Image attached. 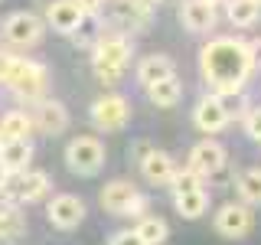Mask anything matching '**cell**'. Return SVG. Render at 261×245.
Segmentation results:
<instances>
[{"label": "cell", "mask_w": 261, "mask_h": 245, "mask_svg": "<svg viewBox=\"0 0 261 245\" xmlns=\"http://www.w3.org/2000/svg\"><path fill=\"white\" fill-rule=\"evenodd\" d=\"M199 72L209 82L212 95L225 98V95H239L242 85L248 82L251 69V53L245 39L235 36H216L202 46L199 53Z\"/></svg>", "instance_id": "cell-1"}, {"label": "cell", "mask_w": 261, "mask_h": 245, "mask_svg": "<svg viewBox=\"0 0 261 245\" xmlns=\"http://www.w3.org/2000/svg\"><path fill=\"white\" fill-rule=\"evenodd\" d=\"M92 49H95L92 69H95L98 82H105V85H114V82H121L124 69L130 65V53H134V46L127 43L124 33H121V30L101 33V39H98Z\"/></svg>", "instance_id": "cell-2"}, {"label": "cell", "mask_w": 261, "mask_h": 245, "mask_svg": "<svg viewBox=\"0 0 261 245\" xmlns=\"http://www.w3.org/2000/svg\"><path fill=\"white\" fill-rule=\"evenodd\" d=\"M7 88L13 95L27 98V102H39L49 88V72L43 62H33V59H13L10 79H7Z\"/></svg>", "instance_id": "cell-3"}, {"label": "cell", "mask_w": 261, "mask_h": 245, "mask_svg": "<svg viewBox=\"0 0 261 245\" xmlns=\"http://www.w3.org/2000/svg\"><path fill=\"white\" fill-rule=\"evenodd\" d=\"M65 167L75 177H95L105 167V144L95 134H79L65 147Z\"/></svg>", "instance_id": "cell-4"}, {"label": "cell", "mask_w": 261, "mask_h": 245, "mask_svg": "<svg viewBox=\"0 0 261 245\" xmlns=\"http://www.w3.org/2000/svg\"><path fill=\"white\" fill-rule=\"evenodd\" d=\"M53 190V180H49L43 170H23V174H10L4 180V186H0V196H4L7 203H39L43 196H49Z\"/></svg>", "instance_id": "cell-5"}, {"label": "cell", "mask_w": 261, "mask_h": 245, "mask_svg": "<svg viewBox=\"0 0 261 245\" xmlns=\"http://www.w3.org/2000/svg\"><path fill=\"white\" fill-rule=\"evenodd\" d=\"M46 33V23L39 20L36 13H27V10H16L10 13L4 23H0V39L10 46H36Z\"/></svg>", "instance_id": "cell-6"}, {"label": "cell", "mask_w": 261, "mask_h": 245, "mask_svg": "<svg viewBox=\"0 0 261 245\" xmlns=\"http://www.w3.org/2000/svg\"><path fill=\"white\" fill-rule=\"evenodd\" d=\"M88 114H92V125L98 131H108V134H111V131H121L130 121V105H127L124 95L108 92V95L95 98L92 108H88Z\"/></svg>", "instance_id": "cell-7"}, {"label": "cell", "mask_w": 261, "mask_h": 245, "mask_svg": "<svg viewBox=\"0 0 261 245\" xmlns=\"http://www.w3.org/2000/svg\"><path fill=\"white\" fill-rule=\"evenodd\" d=\"M228 121H232V114H228L225 108V102L219 95H202L199 102H196V108H193V125L202 131L206 137L212 134H222V131L228 128Z\"/></svg>", "instance_id": "cell-8"}, {"label": "cell", "mask_w": 261, "mask_h": 245, "mask_svg": "<svg viewBox=\"0 0 261 245\" xmlns=\"http://www.w3.org/2000/svg\"><path fill=\"white\" fill-rule=\"evenodd\" d=\"M212 226H216V232L225 235V239H245V235L251 232V226H255V216H251V209L245 206V203H225V206L216 212Z\"/></svg>", "instance_id": "cell-9"}, {"label": "cell", "mask_w": 261, "mask_h": 245, "mask_svg": "<svg viewBox=\"0 0 261 245\" xmlns=\"http://www.w3.org/2000/svg\"><path fill=\"white\" fill-rule=\"evenodd\" d=\"M46 219L56 229H62V232H72V229L85 219V203L72 193H59L46 203Z\"/></svg>", "instance_id": "cell-10"}, {"label": "cell", "mask_w": 261, "mask_h": 245, "mask_svg": "<svg viewBox=\"0 0 261 245\" xmlns=\"http://www.w3.org/2000/svg\"><path fill=\"white\" fill-rule=\"evenodd\" d=\"M190 170H196L202 180L206 177H216L219 170L225 167V147L219 141H212V137H202L199 144H193L190 151V163H186Z\"/></svg>", "instance_id": "cell-11"}, {"label": "cell", "mask_w": 261, "mask_h": 245, "mask_svg": "<svg viewBox=\"0 0 261 245\" xmlns=\"http://www.w3.org/2000/svg\"><path fill=\"white\" fill-rule=\"evenodd\" d=\"M141 177L147 183H153V186H170L173 177H176V163H173L170 154L141 144Z\"/></svg>", "instance_id": "cell-12"}, {"label": "cell", "mask_w": 261, "mask_h": 245, "mask_svg": "<svg viewBox=\"0 0 261 245\" xmlns=\"http://www.w3.org/2000/svg\"><path fill=\"white\" fill-rule=\"evenodd\" d=\"M33 128H39L43 134H62L69 128V108L56 98H39L36 114H33Z\"/></svg>", "instance_id": "cell-13"}, {"label": "cell", "mask_w": 261, "mask_h": 245, "mask_svg": "<svg viewBox=\"0 0 261 245\" xmlns=\"http://www.w3.org/2000/svg\"><path fill=\"white\" fill-rule=\"evenodd\" d=\"M179 23L190 33H209L216 27V7L206 0H183L179 4Z\"/></svg>", "instance_id": "cell-14"}, {"label": "cell", "mask_w": 261, "mask_h": 245, "mask_svg": "<svg viewBox=\"0 0 261 245\" xmlns=\"http://www.w3.org/2000/svg\"><path fill=\"white\" fill-rule=\"evenodd\" d=\"M176 72V65H173V59H170L167 53H150V56H144L141 62H137V82H141L144 88H150V85H157V82H163V79H170Z\"/></svg>", "instance_id": "cell-15"}, {"label": "cell", "mask_w": 261, "mask_h": 245, "mask_svg": "<svg viewBox=\"0 0 261 245\" xmlns=\"http://www.w3.org/2000/svg\"><path fill=\"white\" fill-rule=\"evenodd\" d=\"M82 20H85V10H82L75 0H56L46 10V23L56 33H75Z\"/></svg>", "instance_id": "cell-16"}, {"label": "cell", "mask_w": 261, "mask_h": 245, "mask_svg": "<svg viewBox=\"0 0 261 245\" xmlns=\"http://www.w3.org/2000/svg\"><path fill=\"white\" fill-rule=\"evenodd\" d=\"M134 196H137V186L130 183V180H111V183L101 186L98 200H101V209H105V212H114V216H121Z\"/></svg>", "instance_id": "cell-17"}, {"label": "cell", "mask_w": 261, "mask_h": 245, "mask_svg": "<svg viewBox=\"0 0 261 245\" xmlns=\"http://www.w3.org/2000/svg\"><path fill=\"white\" fill-rule=\"evenodd\" d=\"M33 160V144L30 141H4L0 147V163L7 174H23Z\"/></svg>", "instance_id": "cell-18"}, {"label": "cell", "mask_w": 261, "mask_h": 245, "mask_svg": "<svg viewBox=\"0 0 261 245\" xmlns=\"http://www.w3.org/2000/svg\"><path fill=\"white\" fill-rule=\"evenodd\" d=\"M134 232L144 245H163L170 239V226H167V219H160V216H141L137 226H134Z\"/></svg>", "instance_id": "cell-19"}, {"label": "cell", "mask_w": 261, "mask_h": 245, "mask_svg": "<svg viewBox=\"0 0 261 245\" xmlns=\"http://www.w3.org/2000/svg\"><path fill=\"white\" fill-rule=\"evenodd\" d=\"M147 98H150L157 108H173L179 98H183V82H179L176 76H170V79H163V82L147 88Z\"/></svg>", "instance_id": "cell-20"}, {"label": "cell", "mask_w": 261, "mask_h": 245, "mask_svg": "<svg viewBox=\"0 0 261 245\" xmlns=\"http://www.w3.org/2000/svg\"><path fill=\"white\" fill-rule=\"evenodd\" d=\"M33 131V118L27 111H7L4 118H0V134H4V141H27Z\"/></svg>", "instance_id": "cell-21"}, {"label": "cell", "mask_w": 261, "mask_h": 245, "mask_svg": "<svg viewBox=\"0 0 261 245\" xmlns=\"http://www.w3.org/2000/svg\"><path fill=\"white\" fill-rule=\"evenodd\" d=\"M225 16L232 27H255L261 16V7L255 0H225Z\"/></svg>", "instance_id": "cell-22"}, {"label": "cell", "mask_w": 261, "mask_h": 245, "mask_svg": "<svg viewBox=\"0 0 261 245\" xmlns=\"http://www.w3.org/2000/svg\"><path fill=\"white\" fill-rule=\"evenodd\" d=\"M173 203H176V212H179L183 219H199L202 212L209 209V196H206V190L173 193Z\"/></svg>", "instance_id": "cell-23"}, {"label": "cell", "mask_w": 261, "mask_h": 245, "mask_svg": "<svg viewBox=\"0 0 261 245\" xmlns=\"http://www.w3.org/2000/svg\"><path fill=\"white\" fill-rule=\"evenodd\" d=\"M235 190H239L242 203H248V206H261V167H248L245 174H239Z\"/></svg>", "instance_id": "cell-24"}, {"label": "cell", "mask_w": 261, "mask_h": 245, "mask_svg": "<svg viewBox=\"0 0 261 245\" xmlns=\"http://www.w3.org/2000/svg\"><path fill=\"white\" fill-rule=\"evenodd\" d=\"M23 232V212L16 203H0V239H16Z\"/></svg>", "instance_id": "cell-25"}, {"label": "cell", "mask_w": 261, "mask_h": 245, "mask_svg": "<svg viewBox=\"0 0 261 245\" xmlns=\"http://www.w3.org/2000/svg\"><path fill=\"white\" fill-rule=\"evenodd\" d=\"M101 20H98V13H85V20L79 23V30L72 33V36H75V46L79 49H92L98 39H101Z\"/></svg>", "instance_id": "cell-26"}, {"label": "cell", "mask_w": 261, "mask_h": 245, "mask_svg": "<svg viewBox=\"0 0 261 245\" xmlns=\"http://www.w3.org/2000/svg\"><path fill=\"white\" fill-rule=\"evenodd\" d=\"M173 193H190V190H202V177L196 174V170L190 167H183V170H176V177H173Z\"/></svg>", "instance_id": "cell-27"}, {"label": "cell", "mask_w": 261, "mask_h": 245, "mask_svg": "<svg viewBox=\"0 0 261 245\" xmlns=\"http://www.w3.org/2000/svg\"><path fill=\"white\" fill-rule=\"evenodd\" d=\"M245 131H248L251 141L261 144V108H251L248 114H245Z\"/></svg>", "instance_id": "cell-28"}, {"label": "cell", "mask_w": 261, "mask_h": 245, "mask_svg": "<svg viewBox=\"0 0 261 245\" xmlns=\"http://www.w3.org/2000/svg\"><path fill=\"white\" fill-rule=\"evenodd\" d=\"M108 245H144V242L137 239V232H134V229H124V232L111 235V242H108Z\"/></svg>", "instance_id": "cell-29"}, {"label": "cell", "mask_w": 261, "mask_h": 245, "mask_svg": "<svg viewBox=\"0 0 261 245\" xmlns=\"http://www.w3.org/2000/svg\"><path fill=\"white\" fill-rule=\"evenodd\" d=\"M13 59H16V56H10V53H0V85H7V79H10Z\"/></svg>", "instance_id": "cell-30"}, {"label": "cell", "mask_w": 261, "mask_h": 245, "mask_svg": "<svg viewBox=\"0 0 261 245\" xmlns=\"http://www.w3.org/2000/svg\"><path fill=\"white\" fill-rule=\"evenodd\" d=\"M144 209H147V200H144V196H141V193H137V196H134V200H130V203H127V209H124V212H121V216H141V212H144Z\"/></svg>", "instance_id": "cell-31"}, {"label": "cell", "mask_w": 261, "mask_h": 245, "mask_svg": "<svg viewBox=\"0 0 261 245\" xmlns=\"http://www.w3.org/2000/svg\"><path fill=\"white\" fill-rule=\"evenodd\" d=\"M248 53H251V69L261 72V39H255V43H248Z\"/></svg>", "instance_id": "cell-32"}, {"label": "cell", "mask_w": 261, "mask_h": 245, "mask_svg": "<svg viewBox=\"0 0 261 245\" xmlns=\"http://www.w3.org/2000/svg\"><path fill=\"white\" fill-rule=\"evenodd\" d=\"M75 4H79V7H82L85 13H98V7H101L105 0H75Z\"/></svg>", "instance_id": "cell-33"}, {"label": "cell", "mask_w": 261, "mask_h": 245, "mask_svg": "<svg viewBox=\"0 0 261 245\" xmlns=\"http://www.w3.org/2000/svg\"><path fill=\"white\" fill-rule=\"evenodd\" d=\"M130 4H137V7H141V10H153V7H157L160 0H130Z\"/></svg>", "instance_id": "cell-34"}, {"label": "cell", "mask_w": 261, "mask_h": 245, "mask_svg": "<svg viewBox=\"0 0 261 245\" xmlns=\"http://www.w3.org/2000/svg\"><path fill=\"white\" fill-rule=\"evenodd\" d=\"M53 4H56V0H36V7H43V10H49Z\"/></svg>", "instance_id": "cell-35"}, {"label": "cell", "mask_w": 261, "mask_h": 245, "mask_svg": "<svg viewBox=\"0 0 261 245\" xmlns=\"http://www.w3.org/2000/svg\"><path fill=\"white\" fill-rule=\"evenodd\" d=\"M7 177H10V174H7V170H4V163H0V186H4V180Z\"/></svg>", "instance_id": "cell-36"}, {"label": "cell", "mask_w": 261, "mask_h": 245, "mask_svg": "<svg viewBox=\"0 0 261 245\" xmlns=\"http://www.w3.org/2000/svg\"><path fill=\"white\" fill-rule=\"evenodd\" d=\"M206 4H212V7H219V4H225V0H206Z\"/></svg>", "instance_id": "cell-37"}, {"label": "cell", "mask_w": 261, "mask_h": 245, "mask_svg": "<svg viewBox=\"0 0 261 245\" xmlns=\"http://www.w3.org/2000/svg\"><path fill=\"white\" fill-rule=\"evenodd\" d=\"M0 147H4V134H0Z\"/></svg>", "instance_id": "cell-38"}, {"label": "cell", "mask_w": 261, "mask_h": 245, "mask_svg": "<svg viewBox=\"0 0 261 245\" xmlns=\"http://www.w3.org/2000/svg\"><path fill=\"white\" fill-rule=\"evenodd\" d=\"M255 4H258V7H261V0H255Z\"/></svg>", "instance_id": "cell-39"}]
</instances>
